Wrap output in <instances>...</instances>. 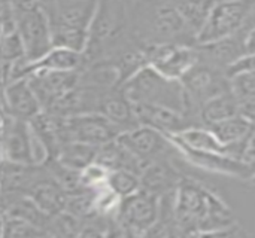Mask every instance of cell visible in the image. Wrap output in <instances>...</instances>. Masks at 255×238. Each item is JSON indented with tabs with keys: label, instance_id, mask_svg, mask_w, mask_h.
<instances>
[{
	"label": "cell",
	"instance_id": "obj_22",
	"mask_svg": "<svg viewBox=\"0 0 255 238\" xmlns=\"http://www.w3.org/2000/svg\"><path fill=\"white\" fill-rule=\"evenodd\" d=\"M36 167L9 159L0 161V191L4 194H27L36 182Z\"/></svg>",
	"mask_w": 255,
	"mask_h": 238
},
{
	"label": "cell",
	"instance_id": "obj_15",
	"mask_svg": "<svg viewBox=\"0 0 255 238\" xmlns=\"http://www.w3.org/2000/svg\"><path fill=\"white\" fill-rule=\"evenodd\" d=\"M139 125L151 127L164 136H175L188 127L196 125L187 115L166 106L149 103H131Z\"/></svg>",
	"mask_w": 255,
	"mask_h": 238
},
{
	"label": "cell",
	"instance_id": "obj_31",
	"mask_svg": "<svg viewBox=\"0 0 255 238\" xmlns=\"http://www.w3.org/2000/svg\"><path fill=\"white\" fill-rule=\"evenodd\" d=\"M39 6H42L43 9H46V7H49L51 4H54L55 3V0H34Z\"/></svg>",
	"mask_w": 255,
	"mask_h": 238
},
{
	"label": "cell",
	"instance_id": "obj_1",
	"mask_svg": "<svg viewBox=\"0 0 255 238\" xmlns=\"http://www.w3.org/2000/svg\"><path fill=\"white\" fill-rule=\"evenodd\" d=\"M179 236H227L239 230L227 203L197 179L182 176L175 189Z\"/></svg>",
	"mask_w": 255,
	"mask_h": 238
},
{
	"label": "cell",
	"instance_id": "obj_19",
	"mask_svg": "<svg viewBox=\"0 0 255 238\" xmlns=\"http://www.w3.org/2000/svg\"><path fill=\"white\" fill-rule=\"evenodd\" d=\"M139 177L142 189L161 197L176 189L182 174L175 168L169 158H158L149 161L140 171Z\"/></svg>",
	"mask_w": 255,
	"mask_h": 238
},
{
	"label": "cell",
	"instance_id": "obj_26",
	"mask_svg": "<svg viewBox=\"0 0 255 238\" xmlns=\"http://www.w3.org/2000/svg\"><path fill=\"white\" fill-rule=\"evenodd\" d=\"M208 128L215 134V137L224 146H227V145L238 143V142L244 140L250 134V131L254 128V122L248 116L239 113L232 118L215 122V124L209 125Z\"/></svg>",
	"mask_w": 255,
	"mask_h": 238
},
{
	"label": "cell",
	"instance_id": "obj_2",
	"mask_svg": "<svg viewBox=\"0 0 255 238\" xmlns=\"http://www.w3.org/2000/svg\"><path fill=\"white\" fill-rule=\"evenodd\" d=\"M131 37L139 45H196V34L172 0H124Z\"/></svg>",
	"mask_w": 255,
	"mask_h": 238
},
{
	"label": "cell",
	"instance_id": "obj_18",
	"mask_svg": "<svg viewBox=\"0 0 255 238\" xmlns=\"http://www.w3.org/2000/svg\"><path fill=\"white\" fill-rule=\"evenodd\" d=\"M4 106L7 116L30 121L42 112V106L36 98L27 78L9 80L3 88Z\"/></svg>",
	"mask_w": 255,
	"mask_h": 238
},
{
	"label": "cell",
	"instance_id": "obj_34",
	"mask_svg": "<svg viewBox=\"0 0 255 238\" xmlns=\"http://www.w3.org/2000/svg\"><path fill=\"white\" fill-rule=\"evenodd\" d=\"M0 134H1V121H0Z\"/></svg>",
	"mask_w": 255,
	"mask_h": 238
},
{
	"label": "cell",
	"instance_id": "obj_11",
	"mask_svg": "<svg viewBox=\"0 0 255 238\" xmlns=\"http://www.w3.org/2000/svg\"><path fill=\"white\" fill-rule=\"evenodd\" d=\"M148 66L169 79L181 78L199 61L196 45H142Z\"/></svg>",
	"mask_w": 255,
	"mask_h": 238
},
{
	"label": "cell",
	"instance_id": "obj_32",
	"mask_svg": "<svg viewBox=\"0 0 255 238\" xmlns=\"http://www.w3.org/2000/svg\"><path fill=\"white\" fill-rule=\"evenodd\" d=\"M3 159V148H1V142H0V161Z\"/></svg>",
	"mask_w": 255,
	"mask_h": 238
},
{
	"label": "cell",
	"instance_id": "obj_14",
	"mask_svg": "<svg viewBox=\"0 0 255 238\" xmlns=\"http://www.w3.org/2000/svg\"><path fill=\"white\" fill-rule=\"evenodd\" d=\"M0 142L4 159L36 165L33 159L34 131L31 130L28 121L10 116L4 118L1 121Z\"/></svg>",
	"mask_w": 255,
	"mask_h": 238
},
{
	"label": "cell",
	"instance_id": "obj_24",
	"mask_svg": "<svg viewBox=\"0 0 255 238\" xmlns=\"http://www.w3.org/2000/svg\"><path fill=\"white\" fill-rule=\"evenodd\" d=\"M230 78V91L238 100L242 115L254 119L255 116V70L236 72Z\"/></svg>",
	"mask_w": 255,
	"mask_h": 238
},
{
	"label": "cell",
	"instance_id": "obj_27",
	"mask_svg": "<svg viewBox=\"0 0 255 238\" xmlns=\"http://www.w3.org/2000/svg\"><path fill=\"white\" fill-rule=\"evenodd\" d=\"M106 186L112 192H115L120 198H124L140 189V177L137 173L131 170H126V168L111 170L106 177Z\"/></svg>",
	"mask_w": 255,
	"mask_h": 238
},
{
	"label": "cell",
	"instance_id": "obj_5",
	"mask_svg": "<svg viewBox=\"0 0 255 238\" xmlns=\"http://www.w3.org/2000/svg\"><path fill=\"white\" fill-rule=\"evenodd\" d=\"M15 30L24 48V58L33 63L42 58L52 45L51 27L46 10L34 0H10Z\"/></svg>",
	"mask_w": 255,
	"mask_h": 238
},
{
	"label": "cell",
	"instance_id": "obj_6",
	"mask_svg": "<svg viewBox=\"0 0 255 238\" xmlns=\"http://www.w3.org/2000/svg\"><path fill=\"white\" fill-rule=\"evenodd\" d=\"M254 22L255 0H217L196 37V45L250 30Z\"/></svg>",
	"mask_w": 255,
	"mask_h": 238
},
{
	"label": "cell",
	"instance_id": "obj_25",
	"mask_svg": "<svg viewBox=\"0 0 255 238\" xmlns=\"http://www.w3.org/2000/svg\"><path fill=\"white\" fill-rule=\"evenodd\" d=\"M97 149L99 146H93L81 142H64L58 148L54 159L69 168L82 171L84 168H87L90 164L96 161Z\"/></svg>",
	"mask_w": 255,
	"mask_h": 238
},
{
	"label": "cell",
	"instance_id": "obj_13",
	"mask_svg": "<svg viewBox=\"0 0 255 238\" xmlns=\"http://www.w3.org/2000/svg\"><path fill=\"white\" fill-rule=\"evenodd\" d=\"M42 110L51 107L60 97L79 85L78 70H34L25 76Z\"/></svg>",
	"mask_w": 255,
	"mask_h": 238
},
{
	"label": "cell",
	"instance_id": "obj_9",
	"mask_svg": "<svg viewBox=\"0 0 255 238\" xmlns=\"http://www.w3.org/2000/svg\"><path fill=\"white\" fill-rule=\"evenodd\" d=\"M160 197L139 189L120 200L117 209V227L127 236H146L158 218Z\"/></svg>",
	"mask_w": 255,
	"mask_h": 238
},
{
	"label": "cell",
	"instance_id": "obj_4",
	"mask_svg": "<svg viewBox=\"0 0 255 238\" xmlns=\"http://www.w3.org/2000/svg\"><path fill=\"white\" fill-rule=\"evenodd\" d=\"M121 91L131 103L166 106L187 115L185 94L181 80L169 79L151 66H145L127 82H124L121 85Z\"/></svg>",
	"mask_w": 255,
	"mask_h": 238
},
{
	"label": "cell",
	"instance_id": "obj_20",
	"mask_svg": "<svg viewBox=\"0 0 255 238\" xmlns=\"http://www.w3.org/2000/svg\"><path fill=\"white\" fill-rule=\"evenodd\" d=\"M27 195L39 207V210L49 219L66 210L69 195L60 186V183L52 179L36 180L27 191Z\"/></svg>",
	"mask_w": 255,
	"mask_h": 238
},
{
	"label": "cell",
	"instance_id": "obj_3",
	"mask_svg": "<svg viewBox=\"0 0 255 238\" xmlns=\"http://www.w3.org/2000/svg\"><path fill=\"white\" fill-rule=\"evenodd\" d=\"M97 3L99 0H55L46 7L52 45L84 54Z\"/></svg>",
	"mask_w": 255,
	"mask_h": 238
},
{
	"label": "cell",
	"instance_id": "obj_29",
	"mask_svg": "<svg viewBox=\"0 0 255 238\" xmlns=\"http://www.w3.org/2000/svg\"><path fill=\"white\" fill-rule=\"evenodd\" d=\"M239 161L245 164L250 171L254 176L255 173V125L250 131V134L242 140L241 146V154H239Z\"/></svg>",
	"mask_w": 255,
	"mask_h": 238
},
{
	"label": "cell",
	"instance_id": "obj_7",
	"mask_svg": "<svg viewBox=\"0 0 255 238\" xmlns=\"http://www.w3.org/2000/svg\"><path fill=\"white\" fill-rule=\"evenodd\" d=\"M128 28L124 0H99L96 13L88 28V40L84 51L85 60L97 57L115 46Z\"/></svg>",
	"mask_w": 255,
	"mask_h": 238
},
{
	"label": "cell",
	"instance_id": "obj_12",
	"mask_svg": "<svg viewBox=\"0 0 255 238\" xmlns=\"http://www.w3.org/2000/svg\"><path fill=\"white\" fill-rule=\"evenodd\" d=\"M117 140L134 157L145 162L158 158H167L169 151L173 149V145L167 136L146 125H136L130 130H126L120 133Z\"/></svg>",
	"mask_w": 255,
	"mask_h": 238
},
{
	"label": "cell",
	"instance_id": "obj_21",
	"mask_svg": "<svg viewBox=\"0 0 255 238\" xmlns=\"http://www.w3.org/2000/svg\"><path fill=\"white\" fill-rule=\"evenodd\" d=\"M97 112H100L108 119H111L123 131L139 125L136 121L134 112H133V104L126 97V94L121 91V88L108 89L102 95Z\"/></svg>",
	"mask_w": 255,
	"mask_h": 238
},
{
	"label": "cell",
	"instance_id": "obj_33",
	"mask_svg": "<svg viewBox=\"0 0 255 238\" xmlns=\"http://www.w3.org/2000/svg\"><path fill=\"white\" fill-rule=\"evenodd\" d=\"M250 182H251L253 185H255V173H254V176H253V177L250 179Z\"/></svg>",
	"mask_w": 255,
	"mask_h": 238
},
{
	"label": "cell",
	"instance_id": "obj_30",
	"mask_svg": "<svg viewBox=\"0 0 255 238\" xmlns=\"http://www.w3.org/2000/svg\"><path fill=\"white\" fill-rule=\"evenodd\" d=\"M245 49H247V55L255 54V22L250 27V30L247 31V36H245Z\"/></svg>",
	"mask_w": 255,
	"mask_h": 238
},
{
	"label": "cell",
	"instance_id": "obj_23",
	"mask_svg": "<svg viewBox=\"0 0 255 238\" xmlns=\"http://www.w3.org/2000/svg\"><path fill=\"white\" fill-rule=\"evenodd\" d=\"M239 113L241 110H239L238 100L235 98L233 92L229 89L223 94L212 97L206 103H203L202 107L199 109L197 118H199L200 125L209 127L215 122H220L223 119L232 118Z\"/></svg>",
	"mask_w": 255,
	"mask_h": 238
},
{
	"label": "cell",
	"instance_id": "obj_10",
	"mask_svg": "<svg viewBox=\"0 0 255 238\" xmlns=\"http://www.w3.org/2000/svg\"><path fill=\"white\" fill-rule=\"evenodd\" d=\"M123 130L100 112H85L63 118L64 142L102 146L115 140Z\"/></svg>",
	"mask_w": 255,
	"mask_h": 238
},
{
	"label": "cell",
	"instance_id": "obj_8",
	"mask_svg": "<svg viewBox=\"0 0 255 238\" xmlns=\"http://www.w3.org/2000/svg\"><path fill=\"white\" fill-rule=\"evenodd\" d=\"M181 85L185 94L187 115L196 125H200L197 118L199 109L212 97L229 91L230 78L226 70L199 58V61L181 78Z\"/></svg>",
	"mask_w": 255,
	"mask_h": 238
},
{
	"label": "cell",
	"instance_id": "obj_16",
	"mask_svg": "<svg viewBox=\"0 0 255 238\" xmlns=\"http://www.w3.org/2000/svg\"><path fill=\"white\" fill-rule=\"evenodd\" d=\"M173 146L184 157V159H187L190 164H193L199 168H203L206 171L224 174V176H230V177H236V179H242V180H250L253 177V173L250 171V168L245 164H242L239 159H236L227 154L200 152V151H194V149L179 146V145H173Z\"/></svg>",
	"mask_w": 255,
	"mask_h": 238
},
{
	"label": "cell",
	"instance_id": "obj_17",
	"mask_svg": "<svg viewBox=\"0 0 255 238\" xmlns=\"http://www.w3.org/2000/svg\"><path fill=\"white\" fill-rule=\"evenodd\" d=\"M247 31L248 30H244L236 34H232V36H227V37H223L209 43L196 45L199 58L202 61H206L227 72L233 64H236L239 60H242L247 55V49H245Z\"/></svg>",
	"mask_w": 255,
	"mask_h": 238
},
{
	"label": "cell",
	"instance_id": "obj_28",
	"mask_svg": "<svg viewBox=\"0 0 255 238\" xmlns=\"http://www.w3.org/2000/svg\"><path fill=\"white\" fill-rule=\"evenodd\" d=\"M49 233L45 228H40L25 219L15 216H3L1 219V231L3 237H40L48 236Z\"/></svg>",
	"mask_w": 255,
	"mask_h": 238
}]
</instances>
